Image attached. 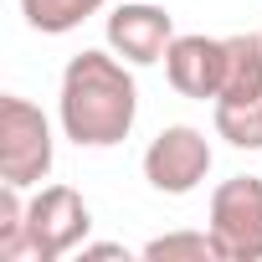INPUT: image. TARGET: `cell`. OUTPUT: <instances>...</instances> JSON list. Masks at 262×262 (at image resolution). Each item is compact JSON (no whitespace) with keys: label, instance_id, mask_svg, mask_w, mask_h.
<instances>
[{"label":"cell","instance_id":"13","mask_svg":"<svg viewBox=\"0 0 262 262\" xmlns=\"http://www.w3.org/2000/svg\"><path fill=\"white\" fill-rule=\"evenodd\" d=\"M82 257H128V252H123L118 242H93V247L82 242Z\"/></svg>","mask_w":262,"mask_h":262},{"label":"cell","instance_id":"5","mask_svg":"<svg viewBox=\"0 0 262 262\" xmlns=\"http://www.w3.org/2000/svg\"><path fill=\"white\" fill-rule=\"evenodd\" d=\"M211 139L201 134L195 123H170L149 139L144 149V180L160 195H190L206 175H211Z\"/></svg>","mask_w":262,"mask_h":262},{"label":"cell","instance_id":"2","mask_svg":"<svg viewBox=\"0 0 262 262\" xmlns=\"http://www.w3.org/2000/svg\"><path fill=\"white\" fill-rule=\"evenodd\" d=\"M52 155H57L52 118L31 98L6 93L0 98V180L31 190L52 175Z\"/></svg>","mask_w":262,"mask_h":262},{"label":"cell","instance_id":"9","mask_svg":"<svg viewBox=\"0 0 262 262\" xmlns=\"http://www.w3.org/2000/svg\"><path fill=\"white\" fill-rule=\"evenodd\" d=\"M103 6H108V0H21V16H26V26L41 31V36H67V31H77L88 16H98Z\"/></svg>","mask_w":262,"mask_h":262},{"label":"cell","instance_id":"10","mask_svg":"<svg viewBox=\"0 0 262 262\" xmlns=\"http://www.w3.org/2000/svg\"><path fill=\"white\" fill-rule=\"evenodd\" d=\"M216 134L231 149H262V93L257 98H221L216 103Z\"/></svg>","mask_w":262,"mask_h":262},{"label":"cell","instance_id":"7","mask_svg":"<svg viewBox=\"0 0 262 262\" xmlns=\"http://www.w3.org/2000/svg\"><path fill=\"white\" fill-rule=\"evenodd\" d=\"M165 77L180 98H221L226 82V36H175L165 52Z\"/></svg>","mask_w":262,"mask_h":262},{"label":"cell","instance_id":"12","mask_svg":"<svg viewBox=\"0 0 262 262\" xmlns=\"http://www.w3.org/2000/svg\"><path fill=\"white\" fill-rule=\"evenodd\" d=\"M0 257H26V201L21 185H0Z\"/></svg>","mask_w":262,"mask_h":262},{"label":"cell","instance_id":"8","mask_svg":"<svg viewBox=\"0 0 262 262\" xmlns=\"http://www.w3.org/2000/svg\"><path fill=\"white\" fill-rule=\"evenodd\" d=\"M257 93H262V36L257 31H236V36H226V82H221V98H257Z\"/></svg>","mask_w":262,"mask_h":262},{"label":"cell","instance_id":"11","mask_svg":"<svg viewBox=\"0 0 262 262\" xmlns=\"http://www.w3.org/2000/svg\"><path fill=\"white\" fill-rule=\"evenodd\" d=\"M144 257L149 262H226L211 226L206 231H165V236L144 242Z\"/></svg>","mask_w":262,"mask_h":262},{"label":"cell","instance_id":"3","mask_svg":"<svg viewBox=\"0 0 262 262\" xmlns=\"http://www.w3.org/2000/svg\"><path fill=\"white\" fill-rule=\"evenodd\" d=\"M93 231V211L72 185H41L26 201V257L36 262H57L67 252H77Z\"/></svg>","mask_w":262,"mask_h":262},{"label":"cell","instance_id":"6","mask_svg":"<svg viewBox=\"0 0 262 262\" xmlns=\"http://www.w3.org/2000/svg\"><path fill=\"white\" fill-rule=\"evenodd\" d=\"M103 31H108V47L128 67L165 62V52L175 41V21L165 16V6H149V0H123V6H113V16L103 21Z\"/></svg>","mask_w":262,"mask_h":262},{"label":"cell","instance_id":"4","mask_svg":"<svg viewBox=\"0 0 262 262\" xmlns=\"http://www.w3.org/2000/svg\"><path fill=\"white\" fill-rule=\"evenodd\" d=\"M211 236L226 262H262V175H231L211 190Z\"/></svg>","mask_w":262,"mask_h":262},{"label":"cell","instance_id":"1","mask_svg":"<svg viewBox=\"0 0 262 262\" xmlns=\"http://www.w3.org/2000/svg\"><path fill=\"white\" fill-rule=\"evenodd\" d=\"M57 118L62 134L77 149H113L128 139L139 118V82L128 62L108 52H77L62 67V93H57Z\"/></svg>","mask_w":262,"mask_h":262}]
</instances>
